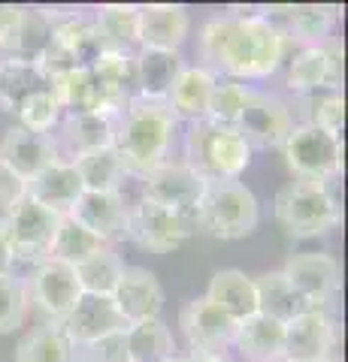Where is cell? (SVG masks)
I'll list each match as a JSON object with an SVG mask.
<instances>
[{
  "label": "cell",
  "mask_w": 348,
  "mask_h": 362,
  "mask_svg": "<svg viewBox=\"0 0 348 362\" xmlns=\"http://www.w3.org/2000/svg\"><path fill=\"white\" fill-rule=\"evenodd\" d=\"M197 52L200 66L212 76L249 85L273 76L285 64L291 45L264 16V6H228L203 21Z\"/></svg>",
  "instance_id": "obj_1"
},
{
  "label": "cell",
  "mask_w": 348,
  "mask_h": 362,
  "mask_svg": "<svg viewBox=\"0 0 348 362\" xmlns=\"http://www.w3.org/2000/svg\"><path fill=\"white\" fill-rule=\"evenodd\" d=\"M179 133V121L161 100L133 97L116 115V136L112 148L121 157L128 175H149L152 169L170 160L173 139Z\"/></svg>",
  "instance_id": "obj_2"
},
{
  "label": "cell",
  "mask_w": 348,
  "mask_h": 362,
  "mask_svg": "<svg viewBox=\"0 0 348 362\" xmlns=\"http://www.w3.org/2000/svg\"><path fill=\"white\" fill-rule=\"evenodd\" d=\"M254 151L240 136L237 127L215 121L185 124L182 136V163L191 166L209 185V181H240V175L252 166Z\"/></svg>",
  "instance_id": "obj_3"
},
{
  "label": "cell",
  "mask_w": 348,
  "mask_h": 362,
  "mask_svg": "<svg viewBox=\"0 0 348 362\" xmlns=\"http://www.w3.org/2000/svg\"><path fill=\"white\" fill-rule=\"evenodd\" d=\"M273 214L276 223L291 239H318V235H327L339 226L342 206L330 185L291 178L288 185L279 187L273 199Z\"/></svg>",
  "instance_id": "obj_4"
},
{
  "label": "cell",
  "mask_w": 348,
  "mask_h": 362,
  "mask_svg": "<svg viewBox=\"0 0 348 362\" xmlns=\"http://www.w3.org/2000/svg\"><path fill=\"white\" fill-rule=\"evenodd\" d=\"M197 233L218 242H237L257 230L261 206L242 181H209L194 209Z\"/></svg>",
  "instance_id": "obj_5"
},
{
  "label": "cell",
  "mask_w": 348,
  "mask_h": 362,
  "mask_svg": "<svg viewBox=\"0 0 348 362\" xmlns=\"http://www.w3.org/2000/svg\"><path fill=\"white\" fill-rule=\"evenodd\" d=\"M191 235H197L194 214L179 211L152 199H133L128 206V239L149 254H173Z\"/></svg>",
  "instance_id": "obj_6"
},
{
  "label": "cell",
  "mask_w": 348,
  "mask_h": 362,
  "mask_svg": "<svg viewBox=\"0 0 348 362\" xmlns=\"http://www.w3.org/2000/svg\"><path fill=\"white\" fill-rule=\"evenodd\" d=\"M279 151H282L285 166L294 178L330 185L342 173V136L321 127L297 124Z\"/></svg>",
  "instance_id": "obj_7"
},
{
  "label": "cell",
  "mask_w": 348,
  "mask_h": 362,
  "mask_svg": "<svg viewBox=\"0 0 348 362\" xmlns=\"http://www.w3.org/2000/svg\"><path fill=\"white\" fill-rule=\"evenodd\" d=\"M61 214H55L49 209H43L33 199H21L16 209H9L6 214H0V226H4L9 254L13 263L37 266L40 259H46L52 251V239L58 230Z\"/></svg>",
  "instance_id": "obj_8"
},
{
  "label": "cell",
  "mask_w": 348,
  "mask_h": 362,
  "mask_svg": "<svg viewBox=\"0 0 348 362\" xmlns=\"http://www.w3.org/2000/svg\"><path fill=\"white\" fill-rule=\"evenodd\" d=\"M294 127H297L294 112H291V106L282 97L252 88L242 115L237 121V130L249 142L252 151H273V148L279 151Z\"/></svg>",
  "instance_id": "obj_9"
},
{
  "label": "cell",
  "mask_w": 348,
  "mask_h": 362,
  "mask_svg": "<svg viewBox=\"0 0 348 362\" xmlns=\"http://www.w3.org/2000/svg\"><path fill=\"white\" fill-rule=\"evenodd\" d=\"M285 88L294 97L321 88H342V42L327 40L321 45H300L285 58Z\"/></svg>",
  "instance_id": "obj_10"
},
{
  "label": "cell",
  "mask_w": 348,
  "mask_h": 362,
  "mask_svg": "<svg viewBox=\"0 0 348 362\" xmlns=\"http://www.w3.org/2000/svg\"><path fill=\"white\" fill-rule=\"evenodd\" d=\"M179 326L191 347L188 356H228L233 347L237 320L228 317L215 302L206 296H194L179 311Z\"/></svg>",
  "instance_id": "obj_11"
},
{
  "label": "cell",
  "mask_w": 348,
  "mask_h": 362,
  "mask_svg": "<svg viewBox=\"0 0 348 362\" xmlns=\"http://www.w3.org/2000/svg\"><path fill=\"white\" fill-rule=\"evenodd\" d=\"M25 284H28V299L37 302V308L49 317V323H61L82 296L76 269L49 257L40 259L37 266H30V278Z\"/></svg>",
  "instance_id": "obj_12"
},
{
  "label": "cell",
  "mask_w": 348,
  "mask_h": 362,
  "mask_svg": "<svg viewBox=\"0 0 348 362\" xmlns=\"http://www.w3.org/2000/svg\"><path fill=\"white\" fill-rule=\"evenodd\" d=\"M288 278V284L294 287L312 308H327L333 296L339 293L342 284V269L336 263V257L324 251H297L285 259V266L279 269Z\"/></svg>",
  "instance_id": "obj_13"
},
{
  "label": "cell",
  "mask_w": 348,
  "mask_h": 362,
  "mask_svg": "<svg viewBox=\"0 0 348 362\" xmlns=\"http://www.w3.org/2000/svg\"><path fill=\"white\" fill-rule=\"evenodd\" d=\"M264 16L282 30L291 49L300 45H321L333 40V28L339 18V6L330 4H279L264 6Z\"/></svg>",
  "instance_id": "obj_14"
},
{
  "label": "cell",
  "mask_w": 348,
  "mask_h": 362,
  "mask_svg": "<svg viewBox=\"0 0 348 362\" xmlns=\"http://www.w3.org/2000/svg\"><path fill=\"white\" fill-rule=\"evenodd\" d=\"M52 49L64 52L79 66H91L100 54L91 6H46Z\"/></svg>",
  "instance_id": "obj_15"
},
{
  "label": "cell",
  "mask_w": 348,
  "mask_h": 362,
  "mask_svg": "<svg viewBox=\"0 0 348 362\" xmlns=\"http://www.w3.org/2000/svg\"><path fill=\"white\" fill-rule=\"evenodd\" d=\"M339 326L327 314V308H312L306 314L285 323V356L297 362H324L333 359Z\"/></svg>",
  "instance_id": "obj_16"
},
{
  "label": "cell",
  "mask_w": 348,
  "mask_h": 362,
  "mask_svg": "<svg viewBox=\"0 0 348 362\" xmlns=\"http://www.w3.org/2000/svg\"><path fill=\"white\" fill-rule=\"evenodd\" d=\"M203 190H206V181L182 160H167L158 169H152L149 175L140 178V194L145 199L188 211V214H194Z\"/></svg>",
  "instance_id": "obj_17"
},
{
  "label": "cell",
  "mask_w": 348,
  "mask_h": 362,
  "mask_svg": "<svg viewBox=\"0 0 348 362\" xmlns=\"http://www.w3.org/2000/svg\"><path fill=\"white\" fill-rule=\"evenodd\" d=\"M58 326L73 341V347H88V344L100 341V338L128 329L125 317L118 314L112 296H91V293H82L79 302L73 305L70 314H67Z\"/></svg>",
  "instance_id": "obj_18"
},
{
  "label": "cell",
  "mask_w": 348,
  "mask_h": 362,
  "mask_svg": "<svg viewBox=\"0 0 348 362\" xmlns=\"http://www.w3.org/2000/svg\"><path fill=\"white\" fill-rule=\"evenodd\" d=\"M88 233H94L100 242L109 247L128 239V202L121 194H106V190H82L73 209L67 211Z\"/></svg>",
  "instance_id": "obj_19"
},
{
  "label": "cell",
  "mask_w": 348,
  "mask_h": 362,
  "mask_svg": "<svg viewBox=\"0 0 348 362\" xmlns=\"http://www.w3.org/2000/svg\"><path fill=\"white\" fill-rule=\"evenodd\" d=\"M112 302L128 326L155 320L164 311V287L155 272L142 266H125L116 290H112Z\"/></svg>",
  "instance_id": "obj_20"
},
{
  "label": "cell",
  "mask_w": 348,
  "mask_h": 362,
  "mask_svg": "<svg viewBox=\"0 0 348 362\" xmlns=\"http://www.w3.org/2000/svg\"><path fill=\"white\" fill-rule=\"evenodd\" d=\"M58 142L52 133H33L25 127H9L0 142V163L9 166L16 175L30 181L33 175H40L46 166L58 160Z\"/></svg>",
  "instance_id": "obj_21"
},
{
  "label": "cell",
  "mask_w": 348,
  "mask_h": 362,
  "mask_svg": "<svg viewBox=\"0 0 348 362\" xmlns=\"http://www.w3.org/2000/svg\"><path fill=\"white\" fill-rule=\"evenodd\" d=\"M191 33V13L182 4L140 6V49L179 52Z\"/></svg>",
  "instance_id": "obj_22"
},
{
  "label": "cell",
  "mask_w": 348,
  "mask_h": 362,
  "mask_svg": "<svg viewBox=\"0 0 348 362\" xmlns=\"http://www.w3.org/2000/svg\"><path fill=\"white\" fill-rule=\"evenodd\" d=\"M58 142V154L64 160H76L88 151L109 148L116 136V118L100 115V112H79V115H64L58 130L52 133Z\"/></svg>",
  "instance_id": "obj_23"
},
{
  "label": "cell",
  "mask_w": 348,
  "mask_h": 362,
  "mask_svg": "<svg viewBox=\"0 0 348 362\" xmlns=\"http://www.w3.org/2000/svg\"><path fill=\"white\" fill-rule=\"evenodd\" d=\"M100 52L137 54L140 52V6L137 4H100L91 6Z\"/></svg>",
  "instance_id": "obj_24"
},
{
  "label": "cell",
  "mask_w": 348,
  "mask_h": 362,
  "mask_svg": "<svg viewBox=\"0 0 348 362\" xmlns=\"http://www.w3.org/2000/svg\"><path fill=\"white\" fill-rule=\"evenodd\" d=\"M212 85H215V76H212L206 66L200 64H185V70L179 73L176 85L167 94V109L173 112V118L179 124H194V121H206L209 115V97H212Z\"/></svg>",
  "instance_id": "obj_25"
},
{
  "label": "cell",
  "mask_w": 348,
  "mask_h": 362,
  "mask_svg": "<svg viewBox=\"0 0 348 362\" xmlns=\"http://www.w3.org/2000/svg\"><path fill=\"white\" fill-rule=\"evenodd\" d=\"M82 190L85 187H82L73 160H64V157H58L52 166H46L40 175H33L28 181V199L40 202L43 209H49L55 214L70 211Z\"/></svg>",
  "instance_id": "obj_26"
},
{
  "label": "cell",
  "mask_w": 348,
  "mask_h": 362,
  "mask_svg": "<svg viewBox=\"0 0 348 362\" xmlns=\"http://www.w3.org/2000/svg\"><path fill=\"white\" fill-rule=\"evenodd\" d=\"M242 362H276L285 356V323L264 317L261 311L237 323L233 347Z\"/></svg>",
  "instance_id": "obj_27"
},
{
  "label": "cell",
  "mask_w": 348,
  "mask_h": 362,
  "mask_svg": "<svg viewBox=\"0 0 348 362\" xmlns=\"http://www.w3.org/2000/svg\"><path fill=\"white\" fill-rule=\"evenodd\" d=\"M203 296L209 302H215L218 308L233 317V320H245V317L257 314V287L254 278L245 275L242 269H218L209 278V287Z\"/></svg>",
  "instance_id": "obj_28"
},
{
  "label": "cell",
  "mask_w": 348,
  "mask_h": 362,
  "mask_svg": "<svg viewBox=\"0 0 348 362\" xmlns=\"http://www.w3.org/2000/svg\"><path fill=\"white\" fill-rule=\"evenodd\" d=\"M182 52H158L140 49L137 52V97L142 100H167L170 88L176 85L179 73L185 70Z\"/></svg>",
  "instance_id": "obj_29"
},
{
  "label": "cell",
  "mask_w": 348,
  "mask_h": 362,
  "mask_svg": "<svg viewBox=\"0 0 348 362\" xmlns=\"http://www.w3.org/2000/svg\"><path fill=\"white\" fill-rule=\"evenodd\" d=\"M49 42H52V33H49L46 6H25L13 37H9V42L0 49V61L40 64V58L49 49Z\"/></svg>",
  "instance_id": "obj_30"
},
{
  "label": "cell",
  "mask_w": 348,
  "mask_h": 362,
  "mask_svg": "<svg viewBox=\"0 0 348 362\" xmlns=\"http://www.w3.org/2000/svg\"><path fill=\"white\" fill-rule=\"evenodd\" d=\"M254 287H257V311L264 317H273L279 323H291L294 317L312 311V305L288 284V278L279 269L257 275Z\"/></svg>",
  "instance_id": "obj_31"
},
{
  "label": "cell",
  "mask_w": 348,
  "mask_h": 362,
  "mask_svg": "<svg viewBox=\"0 0 348 362\" xmlns=\"http://www.w3.org/2000/svg\"><path fill=\"white\" fill-rule=\"evenodd\" d=\"M294 112L297 124H309V127H321L327 133H342L345 121V94L342 88H321L309 90V94L294 97V103H288Z\"/></svg>",
  "instance_id": "obj_32"
},
{
  "label": "cell",
  "mask_w": 348,
  "mask_h": 362,
  "mask_svg": "<svg viewBox=\"0 0 348 362\" xmlns=\"http://www.w3.org/2000/svg\"><path fill=\"white\" fill-rule=\"evenodd\" d=\"M125 347L130 362H161L176 354V338L161 317L130 323L125 329Z\"/></svg>",
  "instance_id": "obj_33"
},
{
  "label": "cell",
  "mask_w": 348,
  "mask_h": 362,
  "mask_svg": "<svg viewBox=\"0 0 348 362\" xmlns=\"http://www.w3.org/2000/svg\"><path fill=\"white\" fill-rule=\"evenodd\" d=\"M16 362H76V347L58 323H43L18 341Z\"/></svg>",
  "instance_id": "obj_34"
},
{
  "label": "cell",
  "mask_w": 348,
  "mask_h": 362,
  "mask_svg": "<svg viewBox=\"0 0 348 362\" xmlns=\"http://www.w3.org/2000/svg\"><path fill=\"white\" fill-rule=\"evenodd\" d=\"M76 173H79V181L85 190H106V194H118L121 185L128 178V169L121 163V157L116 154V148H97L88 151L82 157L73 160Z\"/></svg>",
  "instance_id": "obj_35"
},
{
  "label": "cell",
  "mask_w": 348,
  "mask_h": 362,
  "mask_svg": "<svg viewBox=\"0 0 348 362\" xmlns=\"http://www.w3.org/2000/svg\"><path fill=\"white\" fill-rule=\"evenodd\" d=\"M49 88L46 73L40 64H25V61H0V109L16 112L30 94Z\"/></svg>",
  "instance_id": "obj_36"
},
{
  "label": "cell",
  "mask_w": 348,
  "mask_h": 362,
  "mask_svg": "<svg viewBox=\"0 0 348 362\" xmlns=\"http://www.w3.org/2000/svg\"><path fill=\"white\" fill-rule=\"evenodd\" d=\"M109 247L106 242H100L94 233H88L85 226H79L73 218L61 214L58 221V230H55V239H52V251H49V259H58V263H67V266H79L85 263L88 257H94L97 251Z\"/></svg>",
  "instance_id": "obj_37"
},
{
  "label": "cell",
  "mask_w": 348,
  "mask_h": 362,
  "mask_svg": "<svg viewBox=\"0 0 348 362\" xmlns=\"http://www.w3.org/2000/svg\"><path fill=\"white\" fill-rule=\"evenodd\" d=\"M125 259L116 247H103L94 257H88L85 263L76 266V278L82 284V293H91V296H112L121 272H125Z\"/></svg>",
  "instance_id": "obj_38"
},
{
  "label": "cell",
  "mask_w": 348,
  "mask_h": 362,
  "mask_svg": "<svg viewBox=\"0 0 348 362\" xmlns=\"http://www.w3.org/2000/svg\"><path fill=\"white\" fill-rule=\"evenodd\" d=\"M52 94L58 100V106L64 115H79V112H94V78L88 66H76L61 76H55L52 82Z\"/></svg>",
  "instance_id": "obj_39"
},
{
  "label": "cell",
  "mask_w": 348,
  "mask_h": 362,
  "mask_svg": "<svg viewBox=\"0 0 348 362\" xmlns=\"http://www.w3.org/2000/svg\"><path fill=\"white\" fill-rule=\"evenodd\" d=\"M252 88L237 78H224L215 76V85H212V97H209V121L215 124H228V127H237V121L245 109V100H249Z\"/></svg>",
  "instance_id": "obj_40"
},
{
  "label": "cell",
  "mask_w": 348,
  "mask_h": 362,
  "mask_svg": "<svg viewBox=\"0 0 348 362\" xmlns=\"http://www.w3.org/2000/svg\"><path fill=\"white\" fill-rule=\"evenodd\" d=\"M13 115L18 118V127L25 130H33V133H55L58 130V124L64 118V112L58 106V100H55L52 88H43L37 94H30L25 103H21Z\"/></svg>",
  "instance_id": "obj_41"
},
{
  "label": "cell",
  "mask_w": 348,
  "mask_h": 362,
  "mask_svg": "<svg viewBox=\"0 0 348 362\" xmlns=\"http://www.w3.org/2000/svg\"><path fill=\"white\" fill-rule=\"evenodd\" d=\"M28 284L16 272L0 275V335L16 332L28 317Z\"/></svg>",
  "instance_id": "obj_42"
},
{
  "label": "cell",
  "mask_w": 348,
  "mask_h": 362,
  "mask_svg": "<svg viewBox=\"0 0 348 362\" xmlns=\"http://www.w3.org/2000/svg\"><path fill=\"white\" fill-rule=\"evenodd\" d=\"M82 350V356L76 359H88V362H130L128 359V347H125V332H116V335H106L100 341L88 344V347H76Z\"/></svg>",
  "instance_id": "obj_43"
},
{
  "label": "cell",
  "mask_w": 348,
  "mask_h": 362,
  "mask_svg": "<svg viewBox=\"0 0 348 362\" xmlns=\"http://www.w3.org/2000/svg\"><path fill=\"white\" fill-rule=\"evenodd\" d=\"M28 197V181L16 175L9 166L0 163V211H9V209H16L21 199Z\"/></svg>",
  "instance_id": "obj_44"
},
{
  "label": "cell",
  "mask_w": 348,
  "mask_h": 362,
  "mask_svg": "<svg viewBox=\"0 0 348 362\" xmlns=\"http://www.w3.org/2000/svg\"><path fill=\"white\" fill-rule=\"evenodd\" d=\"M13 254H9V245H6V235H4V226H0V275L13 272Z\"/></svg>",
  "instance_id": "obj_45"
},
{
  "label": "cell",
  "mask_w": 348,
  "mask_h": 362,
  "mask_svg": "<svg viewBox=\"0 0 348 362\" xmlns=\"http://www.w3.org/2000/svg\"><path fill=\"white\" fill-rule=\"evenodd\" d=\"M191 362H240V359H233L228 354V356H191Z\"/></svg>",
  "instance_id": "obj_46"
},
{
  "label": "cell",
  "mask_w": 348,
  "mask_h": 362,
  "mask_svg": "<svg viewBox=\"0 0 348 362\" xmlns=\"http://www.w3.org/2000/svg\"><path fill=\"white\" fill-rule=\"evenodd\" d=\"M161 362H191V356H188V354H179V350H176L173 356H167V359H161Z\"/></svg>",
  "instance_id": "obj_47"
},
{
  "label": "cell",
  "mask_w": 348,
  "mask_h": 362,
  "mask_svg": "<svg viewBox=\"0 0 348 362\" xmlns=\"http://www.w3.org/2000/svg\"><path fill=\"white\" fill-rule=\"evenodd\" d=\"M276 362H297V359H276ZM324 362H336V359H324Z\"/></svg>",
  "instance_id": "obj_48"
},
{
  "label": "cell",
  "mask_w": 348,
  "mask_h": 362,
  "mask_svg": "<svg viewBox=\"0 0 348 362\" xmlns=\"http://www.w3.org/2000/svg\"><path fill=\"white\" fill-rule=\"evenodd\" d=\"M76 362H88V359H76Z\"/></svg>",
  "instance_id": "obj_49"
}]
</instances>
